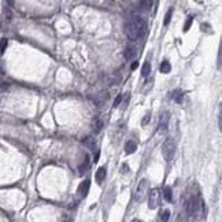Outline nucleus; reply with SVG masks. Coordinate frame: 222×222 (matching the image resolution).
Instances as JSON below:
<instances>
[{"label": "nucleus", "mask_w": 222, "mask_h": 222, "mask_svg": "<svg viewBox=\"0 0 222 222\" xmlns=\"http://www.w3.org/2000/svg\"><path fill=\"white\" fill-rule=\"evenodd\" d=\"M148 192H149V182L147 178H141L140 182L137 184L136 191H134V200L141 203L145 200V198L148 196Z\"/></svg>", "instance_id": "f257e3e1"}, {"label": "nucleus", "mask_w": 222, "mask_h": 222, "mask_svg": "<svg viewBox=\"0 0 222 222\" xmlns=\"http://www.w3.org/2000/svg\"><path fill=\"white\" fill-rule=\"evenodd\" d=\"M162 154H163V158L166 162H171L173 158L176 155V143L171 137L166 138L163 147H162Z\"/></svg>", "instance_id": "f03ea898"}, {"label": "nucleus", "mask_w": 222, "mask_h": 222, "mask_svg": "<svg viewBox=\"0 0 222 222\" xmlns=\"http://www.w3.org/2000/svg\"><path fill=\"white\" fill-rule=\"evenodd\" d=\"M160 204V191L158 188H154L148 192V207L151 210H155Z\"/></svg>", "instance_id": "7ed1b4c3"}, {"label": "nucleus", "mask_w": 222, "mask_h": 222, "mask_svg": "<svg viewBox=\"0 0 222 222\" xmlns=\"http://www.w3.org/2000/svg\"><path fill=\"white\" fill-rule=\"evenodd\" d=\"M123 32H125V35L127 36V39H129L130 41H136L138 39L137 29H136V25H134L133 21L125 24V26H123Z\"/></svg>", "instance_id": "20e7f679"}, {"label": "nucleus", "mask_w": 222, "mask_h": 222, "mask_svg": "<svg viewBox=\"0 0 222 222\" xmlns=\"http://www.w3.org/2000/svg\"><path fill=\"white\" fill-rule=\"evenodd\" d=\"M132 18H133L132 21H133L134 25H136L138 37H143V36L145 35V32H147V22L143 19L141 17H138V15H132Z\"/></svg>", "instance_id": "39448f33"}, {"label": "nucleus", "mask_w": 222, "mask_h": 222, "mask_svg": "<svg viewBox=\"0 0 222 222\" xmlns=\"http://www.w3.org/2000/svg\"><path fill=\"white\" fill-rule=\"evenodd\" d=\"M198 208H199V202H198V198L196 196H192L189 200L187 203V210H188V214L189 215H195L198 213Z\"/></svg>", "instance_id": "423d86ee"}, {"label": "nucleus", "mask_w": 222, "mask_h": 222, "mask_svg": "<svg viewBox=\"0 0 222 222\" xmlns=\"http://www.w3.org/2000/svg\"><path fill=\"white\" fill-rule=\"evenodd\" d=\"M89 187H91V181H89V180H85V181H82L80 184V187H78V193H80L81 198H86V195H88V192H89Z\"/></svg>", "instance_id": "0eeeda50"}, {"label": "nucleus", "mask_w": 222, "mask_h": 222, "mask_svg": "<svg viewBox=\"0 0 222 222\" xmlns=\"http://www.w3.org/2000/svg\"><path fill=\"white\" fill-rule=\"evenodd\" d=\"M167 123H169V112L165 111L163 114L160 115V118H159V130H160V132H165V130H166Z\"/></svg>", "instance_id": "6e6552de"}, {"label": "nucleus", "mask_w": 222, "mask_h": 222, "mask_svg": "<svg viewBox=\"0 0 222 222\" xmlns=\"http://www.w3.org/2000/svg\"><path fill=\"white\" fill-rule=\"evenodd\" d=\"M106 173H107L106 166H101V167L97 169V171H96V181H97V184H101L104 180H106Z\"/></svg>", "instance_id": "1a4fd4ad"}, {"label": "nucleus", "mask_w": 222, "mask_h": 222, "mask_svg": "<svg viewBox=\"0 0 222 222\" xmlns=\"http://www.w3.org/2000/svg\"><path fill=\"white\" fill-rule=\"evenodd\" d=\"M82 144H84L88 149H92V151H95V149H96V140L93 137H91V136L84 138V140H82Z\"/></svg>", "instance_id": "9d476101"}, {"label": "nucleus", "mask_w": 222, "mask_h": 222, "mask_svg": "<svg viewBox=\"0 0 222 222\" xmlns=\"http://www.w3.org/2000/svg\"><path fill=\"white\" fill-rule=\"evenodd\" d=\"M88 169H89V156H88V154H85V155H84V162L78 166V171H80V174H84V173H86Z\"/></svg>", "instance_id": "9b49d317"}, {"label": "nucleus", "mask_w": 222, "mask_h": 222, "mask_svg": "<svg viewBox=\"0 0 222 222\" xmlns=\"http://www.w3.org/2000/svg\"><path fill=\"white\" fill-rule=\"evenodd\" d=\"M137 149V144L134 141H132L129 140L126 143V145H125V152L127 154V155H132V154H134V151Z\"/></svg>", "instance_id": "f8f14e48"}, {"label": "nucleus", "mask_w": 222, "mask_h": 222, "mask_svg": "<svg viewBox=\"0 0 222 222\" xmlns=\"http://www.w3.org/2000/svg\"><path fill=\"white\" fill-rule=\"evenodd\" d=\"M163 196H165V200H166V202H171L173 200V189L170 187H165Z\"/></svg>", "instance_id": "ddd939ff"}, {"label": "nucleus", "mask_w": 222, "mask_h": 222, "mask_svg": "<svg viewBox=\"0 0 222 222\" xmlns=\"http://www.w3.org/2000/svg\"><path fill=\"white\" fill-rule=\"evenodd\" d=\"M170 70H171V65L167 61H163L160 63V73L167 74V73H170Z\"/></svg>", "instance_id": "4468645a"}, {"label": "nucleus", "mask_w": 222, "mask_h": 222, "mask_svg": "<svg viewBox=\"0 0 222 222\" xmlns=\"http://www.w3.org/2000/svg\"><path fill=\"white\" fill-rule=\"evenodd\" d=\"M149 73H151V65H149V62H145L144 65L141 67V76L143 77H148Z\"/></svg>", "instance_id": "2eb2a0df"}, {"label": "nucleus", "mask_w": 222, "mask_h": 222, "mask_svg": "<svg viewBox=\"0 0 222 222\" xmlns=\"http://www.w3.org/2000/svg\"><path fill=\"white\" fill-rule=\"evenodd\" d=\"M101 129H103V121H100V119H96V121L93 122V133H95V134L100 133Z\"/></svg>", "instance_id": "dca6fc26"}, {"label": "nucleus", "mask_w": 222, "mask_h": 222, "mask_svg": "<svg viewBox=\"0 0 222 222\" xmlns=\"http://www.w3.org/2000/svg\"><path fill=\"white\" fill-rule=\"evenodd\" d=\"M134 56H136V51H134V48L127 47L126 50H125V58L127 59V61H132Z\"/></svg>", "instance_id": "f3484780"}, {"label": "nucleus", "mask_w": 222, "mask_h": 222, "mask_svg": "<svg viewBox=\"0 0 222 222\" xmlns=\"http://www.w3.org/2000/svg\"><path fill=\"white\" fill-rule=\"evenodd\" d=\"M171 97L174 99L177 103H182V99H184V93L181 92V91H174L173 92V95H171Z\"/></svg>", "instance_id": "a211bd4d"}, {"label": "nucleus", "mask_w": 222, "mask_h": 222, "mask_svg": "<svg viewBox=\"0 0 222 222\" xmlns=\"http://www.w3.org/2000/svg\"><path fill=\"white\" fill-rule=\"evenodd\" d=\"M7 46H8V40H7V39H2V41H0V54H2V55L4 54Z\"/></svg>", "instance_id": "6ab92c4d"}, {"label": "nucleus", "mask_w": 222, "mask_h": 222, "mask_svg": "<svg viewBox=\"0 0 222 222\" xmlns=\"http://www.w3.org/2000/svg\"><path fill=\"white\" fill-rule=\"evenodd\" d=\"M171 15H173V10L170 8L166 13V15H165V21H163V24H165V26H167L169 24H170V19H171Z\"/></svg>", "instance_id": "aec40b11"}, {"label": "nucleus", "mask_w": 222, "mask_h": 222, "mask_svg": "<svg viewBox=\"0 0 222 222\" xmlns=\"http://www.w3.org/2000/svg\"><path fill=\"white\" fill-rule=\"evenodd\" d=\"M138 6H140L141 10H149L152 6V2H140L138 3Z\"/></svg>", "instance_id": "412c9836"}, {"label": "nucleus", "mask_w": 222, "mask_h": 222, "mask_svg": "<svg viewBox=\"0 0 222 222\" xmlns=\"http://www.w3.org/2000/svg\"><path fill=\"white\" fill-rule=\"evenodd\" d=\"M162 222H167L169 221V218H170V211L169 210H165L163 213H162Z\"/></svg>", "instance_id": "4be33fe9"}, {"label": "nucleus", "mask_w": 222, "mask_h": 222, "mask_svg": "<svg viewBox=\"0 0 222 222\" xmlns=\"http://www.w3.org/2000/svg\"><path fill=\"white\" fill-rule=\"evenodd\" d=\"M192 21H193V17H188V19H187V22H185V26H184V32H188V30H189Z\"/></svg>", "instance_id": "5701e85b"}, {"label": "nucleus", "mask_w": 222, "mask_h": 222, "mask_svg": "<svg viewBox=\"0 0 222 222\" xmlns=\"http://www.w3.org/2000/svg\"><path fill=\"white\" fill-rule=\"evenodd\" d=\"M121 171H122V174H127V173L130 171V167L127 166V163H123V165H122V167H121Z\"/></svg>", "instance_id": "b1692460"}, {"label": "nucleus", "mask_w": 222, "mask_h": 222, "mask_svg": "<svg viewBox=\"0 0 222 222\" xmlns=\"http://www.w3.org/2000/svg\"><path fill=\"white\" fill-rule=\"evenodd\" d=\"M149 119H151V114H145L144 119H143V122H141V125H143V126H145L147 123L149 122Z\"/></svg>", "instance_id": "393cba45"}, {"label": "nucleus", "mask_w": 222, "mask_h": 222, "mask_svg": "<svg viewBox=\"0 0 222 222\" xmlns=\"http://www.w3.org/2000/svg\"><path fill=\"white\" fill-rule=\"evenodd\" d=\"M8 84H7V82H3V84H0V93L2 92H6L7 89H8Z\"/></svg>", "instance_id": "a878e982"}, {"label": "nucleus", "mask_w": 222, "mask_h": 222, "mask_svg": "<svg viewBox=\"0 0 222 222\" xmlns=\"http://www.w3.org/2000/svg\"><path fill=\"white\" fill-rule=\"evenodd\" d=\"M121 100H122V95H118V97L114 100V107H118L121 104Z\"/></svg>", "instance_id": "bb28decb"}, {"label": "nucleus", "mask_w": 222, "mask_h": 222, "mask_svg": "<svg viewBox=\"0 0 222 222\" xmlns=\"http://www.w3.org/2000/svg\"><path fill=\"white\" fill-rule=\"evenodd\" d=\"M99 155H100V152L96 149V154H95V156H93V160H95V163H96L97 160H99Z\"/></svg>", "instance_id": "cd10ccee"}, {"label": "nucleus", "mask_w": 222, "mask_h": 222, "mask_svg": "<svg viewBox=\"0 0 222 222\" xmlns=\"http://www.w3.org/2000/svg\"><path fill=\"white\" fill-rule=\"evenodd\" d=\"M137 66H138V62H133V63H132V66H130V69L132 70H136Z\"/></svg>", "instance_id": "c85d7f7f"}, {"label": "nucleus", "mask_w": 222, "mask_h": 222, "mask_svg": "<svg viewBox=\"0 0 222 222\" xmlns=\"http://www.w3.org/2000/svg\"><path fill=\"white\" fill-rule=\"evenodd\" d=\"M130 222H143L141 219H138V218H134V219H132Z\"/></svg>", "instance_id": "c756f323"}]
</instances>
